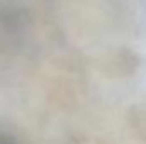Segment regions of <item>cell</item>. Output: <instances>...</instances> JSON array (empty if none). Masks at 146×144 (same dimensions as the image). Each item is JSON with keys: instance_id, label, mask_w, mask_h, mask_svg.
<instances>
[{"instance_id": "2", "label": "cell", "mask_w": 146, "mask_h": 144, "mask_svg": "<svg viewBox=\"0 0 146 144\" xmlns=\"http://www.w3.org/2000/svg\"><path fill=\"white\" fill-rule=\"evenodd\" d=\"M0 144H17V141L14 139L12 134H9L7 131L0 129Z\"/></svg>"}, {"instance_id": "1", "label": "cell", "mask_w": 146, "mask_h": 144, "mask_svg": "<svg viewBox=\"0 0 146 144\" xmlns=\"http://www.w3.org/2000/svg\"><path fill=\"white\" fill-rule=\"evenodd\" d=\"M24 0H0V26L7 31H17L26 22Z\"/></svg>"}]
</instances>
